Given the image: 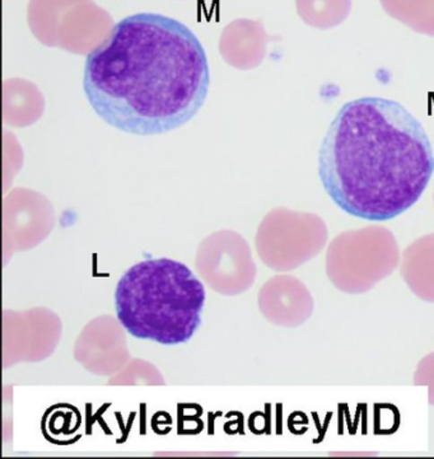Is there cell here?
Listing matches in <instances>:
<instances>
[{"label": "cell", "instance_id": "cell-14", "mask_svg": "<svg viewBox=\"0 0 434 459\" xmlns=\"http://www.w3.org/2000/svg\"><path fill=\"white\" fill-rule=\"evenodd\" d=\"M352 0H297L299 17L315 29L329 30L344 22Z\"/></svg>", "mask_w": 434, "mask_h": 459}, {"label": "cell", "instance_id": "cell-8", "mask_svg": "<svg viewBox=\"0 0 434 459\" xmlns=\"http://www.w3.org/2000/svg\"><path fill=\"white\" fill-rule=\"evenodd\" d=\"M56 224L53 206L42 195L16 188L4 200V237L20 249L44 241Z\"/></svg>", "mask_w": 434, "mask_h": 459}, {"label": "cell", "instance_id": "cell-10", "mask_svg": "<svg viewBox=\"0 0 434 459\" xmlns=\"http://www.w3.org/2000/svg\"><path fill=\"white\" fill-rule=\"evenodd\" d=\"M269 36L257 21L237 20L221 32L220 51L224 62L239 71L257 68L266 56Z\"/></svg>", "mask_w": 434, "mask_h": 459}, {"label": "cell", "instance_id": "cell-4", "mask_svg": "<svg viewBox=\"0 0 434 459\" xmlns=\"http://www.w3.org/2000/svg\"><path fill=\"white\" fill-rule=\"evenodd\" d=\"M399 263V247L386 228L367 227L336 237L327 249V275L340 290L363 293Z\"/></svg>", "mask_w": 434, "mask_h": 459}, {"label": "cell", "instance_id": "cell-13", "mask_svg": "<svg viewBox=\"0 0 434 459\" xmlns=\"http://www.w3.org/2000/svg\"><path fill=\"white\" fill-rule=\"evenodd\" d=\"M397 21L423 35L434 36V0H381Z\"/></svg>", "mask_w": 434, "mask_h": 459}, {"label": "cell", "instance_id": "cell-12", "mask_svg": "<svg viewBox=\"0 0 434 459\" xmlns=\"http://www.w3.org/2000/svg\"><path fill=\"white\" fill-rule=\"evenodd\" d=\"M434 273V234L421 237L404 254L402 275L421 299L432 297Z\"/></svg>", "mask_w": 434, "mask_h": 459}, {"label": "cell", "instance_id": "cell-2", "mask_svg": "<svg viewBox=\"0 0 434 459\" xmlns=\"http://www.w3.org/2000/svg\"><path fill=\"white\" fill-rule=\"evenodd\" d=\"M434 172L423 126L400 103L363 97L345 103L325 136L318 173L343 212L369 221L399 217L421 199Z\"/></svg>", "mask_w": 434, "mask_h": 459}, {"label": "cell", "instance_id": "cell-6", "mask_svg": "<svg viewBox=\"0 0 434 459\" xmlns=\"http://www.w3.org/2000/svg\"><path fill=\"white\" fill-rule=\"evenodd\" d=\"M326 239L327 228L317 215L278 208L261 221L256 246L266 265L292 270L315 257Z\"/></svg>", "mask_w": 434, "mask_h": 459}, {"label": "cell", "instance_id": "cell-5", "mask_svg": "<svg viewBox=\"0 0 434 459\" xmlns=\"http://www.w3.org/2000/svg\"><path fill=\"white\" fill-rule=\"evenodd\" d=\"M29 24L45 47L77 55L92 53L114 27L93 0H30Z\"/></svg>", "mask_w": 434, "mask_h": 459}, {"label": "cell", "instance_id": "cell-3", "mask_svg": "<svg viewBox=\"0 0 434 459\" xmlns=\"http://www.w3.org/2000/svg\"><path fill=\"white\" fill-rule=\"evenodd\" d=\"M205 289L189 267L169 258L136 264L117 282L121 326L136 339L161 345L189 342L202 325Z\"/></svg>", "mask_w": 434, "mask_h": 459}, {"label": "cell", "instance_id": "cell-9", "mask_svg": "<svg viewBox=\"0 0 434 459\" xmlns=\"http://www.w3.org/2000/svg\"><path fill=\"white\" fill-rule=\"evenodd\" d=\"M260 309L269 321L296 327L311 316L314 300L303 282L291 276H278L260 291Z\"/></svg>", "mask_w": 434, "mask_h": 459}, {"label": "cell", "instance_id": "cell-11", "mask_svg": "<svg viewBox=\"0 0 434 459\" xmlns=\"http://www.w3.org/2000/svg\"><path fill=\"white\" fill-rule=\"evenodd\" d=\"M45 100L32 82L13 78L3 86V118L13 127H27L44 115Z\"/></svg>", "mask_w": 434, "mask_h": 459}, {"label": "cell", "instance_id": "cell-7", "mask_svg": "<svg viewBox=\"0 0 434 459\" xmlns=\"http://www.w3.org/2000/svg\"><path fill=\"white\" fill-rule=\"evenodd\" d=\"M196 269L209 287L226 296L247 290L256 276L250 246L232 230L213 233L202 242Z\"/></svg>", "mask_w": 434, "mask_h": 459}, {"label": "cell", "instance_id": "cell-1", "mask_svg": "<svg viewBox=\"0 0 434 459\" xmlns=\"http://www.w3.org/2000/svg\"><path fill=\"white\" fill-rule=\"evenodd\" d=\"M209 86L208 57L195 33L156 13L115 24L84 65L91 108L106 124L133 135H161L189 123Z\"/></svg>", "mask_w": 434, "mask_h": 459}]
</instances>
